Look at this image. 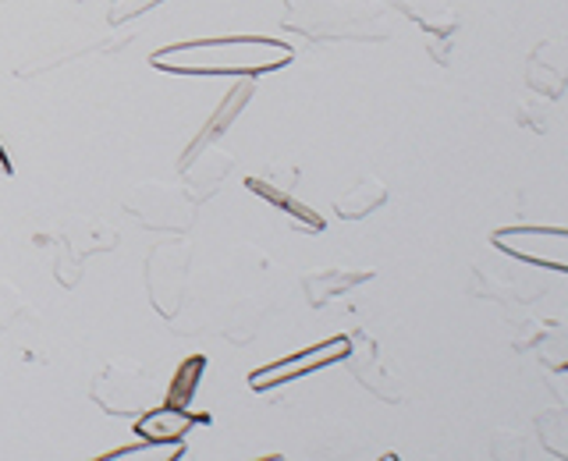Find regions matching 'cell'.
Segmentation results:
<instances>
[{"mask_svg":"<svg viewBox=\"0 0 568 461\" xmlns=\"http://www.w3.org/2000/svg\"><path fill=\"white\" fill-rule=\"evenodd\" d=\"M348 369L352 377L363 387H369V395H377L390 404L402 401V383L390 377V369L377 362V341H369L366 334H352V348H348Z\"/></svg>","mask_w":568,"mask_h":461,"instance_id":"5","label":"cell"},{"mask_svg":"<svg viewBox=\"0 0 568 461\" xmlns=\"http://www.w3.org/2000/svg\"><path fill=\"white\" fill-rule=\"evenodd\" d=\"M284 29L306 40H387L384 4L377 0H284Z\"/></svg>","mask_w":568,"mask_h":461,"instance_id":"2","label":"cell"},{"mask_svg":"<svg viewBox=\"0 0 568 461\" xmlns=\"http://www.w3.org/2000/svg\"><path fill=\"white\" fill-rule=\"evenodd\" d=\"M490 242L501 253L526 259L532 266H547V270L565 274L568 270V230L565 227H537V224H511L494 230Z\"/></svg>","mask_w":568,"mask_h":461,"instance_id":"3","label":"cell"},{"mask_svg":"<svg viewBox=\"0 0 568 461\" xmlns=\"http://www.w3.org/2000/svg\"><path fill=\"white\" fill-rule=\"evenodd\" d=\"M203 369H206V359H203V355H189V359H182V366H178V369L171 372V383H168L164 404H171V408H189V401L195 398V390H200Z\"/></svg>","mask_w":568,"mask_h":461,"instance_id":"12","label":"cell"},{"mask_svg":"<svg viewBox=\"0 0 568 461\" xmlns=\"http://www.w3.org/2000/svg\"><path fill=\"white\" fill-rule=\"evenodd\" d=\"M369 277H373V270H337L334 266V270H316V274L302 277V291H306V298L313 301V309H320V306H327L334 295H342Z\"/></svg>","mask_w":568,"mask_h":461,"instance_id":"10","label":"cell"},{"mask_svg":"<svg viewBox=\"0 0 568 461\" xmlns=\"http://www.w3.org/2000/svg\"><path fill=\"white\" fill-rule=\"evenodd\" d=\"M348 348H352V337H345V334L327 337V341H320L313 348H302V351L288 355V359H277L271 366L253 369V372H248V387L260 390V395H266V390H274L281 383H292V380L310 377V372L324 369V366L342 362L348 355Z\"/></svg>","mask_w":568,"mask_h":461,"instance_id":"4","label":"cell"},{"mask_svg":"<svg viewBox=\"0 0 568 461\" xmlns=\"http://www.w3.org/2000/svg\"><path fill=\"white\" fill-rule=\"evenodd\" d=\"M245 188L248 192H256L263 203H271V206H277L284 217H288V224L295 227V230H306V235H320L327 224H324V217H320L316 209H310L306 203H298L292 192H284L281 185H274V182H266V177H245Z\"/></svg>","mask_w":568,"mask_h":461,"instance_id":"8","label":"cell"},{"mask_svg":"<svg viewBox=\"0 0 568 461\" xmlns=\"http://www.w3.org/2000/svg\"><path fill=\"white\" fill-rule=\"evenodd\" d=\"M160 4H164V0H114L106 18H111V25H121V22H129V18H139V14H146Z\"/></svg>","mask_w":568,"mask_h":461,"instance_id":"13","label":"cell"},{"mask_svg":"<svg viewBox=\"0 0 568 461\" xmlns=\"http://www.w3.org/2000/svg\"><path fill=\"white\" fill-rule=\"evenodd\" d=\"M295 50L271 35H217V40H189L160 47L150 53V64L171 75H235L260 79L277 68H288Z\"/></svg>","mask_w":568,"mask_h":461,"instance_id":"1","label":"cell"},{"mask_svg":"<svg viewBox=\"0 0 568 461\" xmlns=\"http://www.w3.org/2000/svg\"><path fill=\"white\" fill-rule=\"evenodd\" d=\"M253 89H256L253 82H239L235 89H231V93L221 100L217 114H213V117L203 124V132L189 142V150L182 153V160H178V167L189 171V167H192V160H195V156H203L206 146H213V142H217V139L231 129V124H235V117L242 114V106H245L248 100H253Z\"/></svg>","mask_w":568,"mask_h":461,"instance_id":"7","label":"cell"},{"mask_svg":"<svg viewBox=\"0 0 568 461\" xmlns=\"http://www.w3.org/2000/svg\"><path fill=\"white\" fill-rule=\"evenodd\" d=\"M0 171H4V174H11L14 167H11V156H8V150L4 146H0Z\"/></svg>","mask_w":568,"mask_h":461,"instance_id":"14","label":"cell"},{"mask_svg":"<svg viewBox=\"0 0 568 461\" xmlns=\"http://www.w3.org/2000/svg\"><path fill=\"white\" fill-rule=\"evenodd\" d=\"M398 11L426 32V40L434 43V61L448 64V40L458 29V14L444 0H395Z\"/></svg>","mask_w":568,"mask_h":461,"instance_id":"6","label":"cell"},{"mask_svg":"<svg viewBox=\"0 0 568 461\" xmlns=\"http://www.w3.org/2000/svg\"><path fill=\"white\" fill-rule=\"evenodd\" d=\"M200 422L195 416H189L185 408H171V404H160L153 412H142L139 422H135V433L150 443H174L182 440L192 426Z\"/></svg>","mask_w":568,"mask_h":461,"instance_id":"9","label":"cell"},{"mask_svg":"<svg viewBox=\"0 0 568 461\" xmlns=\"http://www.w3.org/2000/svg\"><path fill=\"white\" fill-rule=\"evenodd\" d=\"M384 203H387V185L377 182V177H363V182H355L345 195H337L334 213L342 221H363L373 209H381Z\"/></svg>","mask_w":568,"mask_h":461,"instance_id":"11","label":"cell"}]
</instances>
